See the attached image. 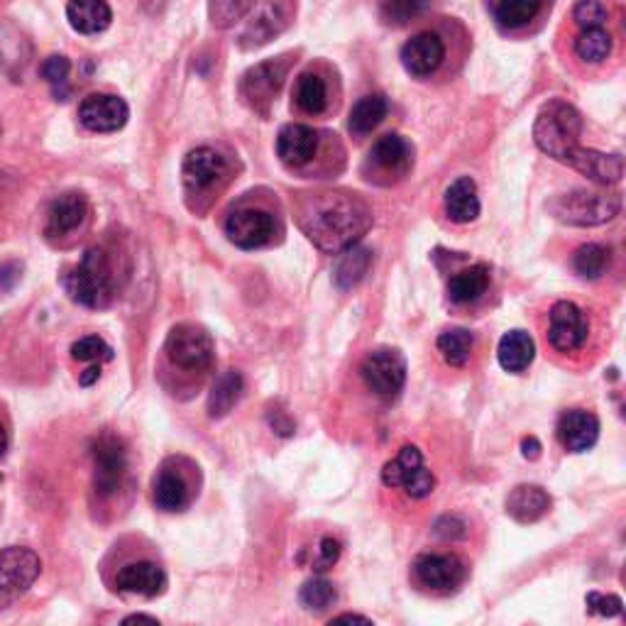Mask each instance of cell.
Returning a JSON list of instances; mask_svg holds the SVG:
<instances>
[{"label":"cell","mask_w":626,"mask_h":626,"mask_svg":"<svg viewBox=\"0 0 626 626\" xmlns=\"http://www.w3.org/2000/svg\"><path fill=\"white\" fill-rule=\"evenodd\" d=\"M299 599L309 612H326L338 602V589L326 577H311L309 583H304Z\"/></svg>","instance_id":"obj_37"},{"label":"cell","mask_w":626,"mask_h":626,"mask_svg":"<svg viewBox=\"0 0 626 626\" xmlns=\"http://www.w3.org/2000/svg\"><path fill=\"white\" fill-rule=\"evenodd\" d=\"M133 622H147V624H157L155 617H147V614H133V617H127L123 624H133Z\"/></svg>","instance_id":"obj_52"},{"label":"cell","mask_w":626,"mask_h":626,"mask_svg":"<svg viewBox=\"0 0 626 626\" xmlns=\"http://www.w3.org/2000/svg\"><path fill=\"white\" fill-rule=\"evenodd\" d=\"M226 235L243 250H257L275 238V218L265 208H235L226 220Z\"/></svg>","instance_id":"obj_12"},{"label":"cell","mask_w":626,"mask_h":626,"mask_svg":"<svg viewBox=\"0 0 626 626\" xmlns=\"http://www.w3.org/2000/svg\"><path fill=\"white\" fill-rule=\"evenodd\" d=\"M543 8V0H488L492 20L504 30H519L528 25Z\"/></svg>","instance_id":"obj_27"},{"label":"cell","mask_w":626,"mask_h":626,"mask_svg":"<svg viewBox=\"0 0 626 626\" xmlns=\"http://www.w3.org/2000/svg\"><path fill=\"white\" fill-rule=\"evenodd\" d=\"M429 0H380V18L384 25L404 28L413 18H419Z\"/></svg>","instance_id":"obj_39"},{"label":"cell","mask_w":626,"mask_h":626,"mask_svg":"<svg viewBox=\"0 0 626 626\" xmlns=\"http://www.w3.org/2000/svg\"><path fill=\"white\" fill-rule=\"evenodd\" d=\"M534 358H536V342L526 330L516 328L502 336L497 346V360L502 365V370L519 374L528 370V365L534 362Z\"/></svg>","instance_id":"obj_25"},{"label":"cell","mask_w":626,"mask_h":626,"mask_svg":"<svg viewBox=\"0 0 626 626\" xmlns=\"http://www.w3.org/2000/svg\"><path fill=\"white\" fill-rule=\"evenodd\" d=\"M583 117L575 105L561 99L548 101L536 115L534 140L541 152H546L555 162L568 164L573 152L581 147Z\"/></svg>","instance_id":"obj_2"},{"label":"cell","mask_w":626,"mask_h":626,"mask_svg":"<svg viewBox=\"0 0 626 626\" xmlns=\"http://www.w3.org/2000/svg\"><path fill=\"white\" fill-rule=\"evenodd\" d=\"M439 352L451 368H463L472 356V346H475V336L468 328H448L435 340Z\"/></svg>","instance_id":"obj_32"},{"label":"cell","mask_w":626,"mask_h":626,"mask_svg":"<svg viewBox=\"0 0 626 626\" xmlns=\"http://www.w3.org/2000/svg\"><path fill=\"white\" fill-rule=\"evenodd\" d=\"M413 167V147L407 137L397 133L384 135L372 145L368 160H365V176L368 182L389 186L411 172Z\"/></svg>","instance_id":"obj_6"},{"label":"cell","mask_w":626,"mask_h":626,"mask_svg":"<svg viewBox=\"0 0 626 626\" xmlns=\"http://www.w3.org/2000/svg\"><path fill=\"white\" fill-rule=\"evenodd\" d=\"M468 526L460 522L458 516H441L439 522H435V526H433V534L435 536H441V538H463L468 531H465Z\"/></svg>","instance_id":"obj_47"},{"label":"cell","mask_w":626,"mask_h":626,"mask_svg":"<svg viewBox=\"0 0 626 626\" xmlns=\"http://www.w3.org/2000/svg\"><path fill=\"white\" fill-rule=\"evenodd\" d=\"M568 164L583 176H587V179H593L595 184H602V186L619 184L624 176L622 155H605V152H597V150L577 147L571 155Z\"/></svg>","instance_id":"obj_20"},{"label":"cell","mask_w":626,"mask_h":626,"mask_svg":"<svg viewBox=\"0 0 626 626\" xmlns=\"http://www.w3.org/2000/svg\"><path fill=\"white\" fill-rule=\"evenodd\" d=\"M152 497H155L157 510L162 512H184L188 504H192V490H188V482L179 470H172L170 465H164L155 482H152Z\"/></svg>","instance_id":"obj_23"},{"label":"cell","mask_w":626,"mask_h":626,"mask_svg":"<svg viewBox=\"0 0 626 626\" xmlns=\"http://www.w3.org/2000/svg\"><path fill=\"white\" fill-rule=\"evenodd\" d=\"M435 490V478H433V472L423 465L419 468L413 475L407 480L404 484V492L409 494V497L413 500H423V497H429V494Z\"/></svg>","instance_id":"obj_45"},{"label":"cell","mask_w":626,"mask_h":626,"mask_svg":"<svg viewBox=\"0 0 626 626\" xmlns=\"http://www.w3.org/2000/svg\"><path fill=\"white\" fill-rule=\"evenodd\" d=\"M289 72L287 59H269V62H259L253 69H247L240 81V99L250 105L253 111L267 115L269 105L275 103L281 84H285Z\"/></svg>","instance_id":"obj_8"},{"label":"cell","mask_w":626,"mask_h":626,"mask_svg":"<svg viewBox=\"0 0 626 626\" xmlns=\"http://www.w3.org/2000/svg\"><path fill=\"white\" fill-rule=\"evenodd\" d=\"M362 380L377 397L394 399L407 384V360L394 348H377L362 360Z\"/></svg>","instance_id":"obj_9"},{"label":"cell","mask_w":626,"mask_h":626,"mask_svg":"<svg viewBox=\"0 0 626 626\" xmlns=\"http://www.w3.org/2000/svg\"><path fill=\"white\" fill-rule=\"evenodd\" d=\"M22 267L18 263H6L0 265V291H10L20 281Z\"/></svg>","instance_id":"obj_48"},{"label":"cell","mask_w":626,"mask_h":626,"mask_svg":"<svg viewBox=\"0 0 626 626\" xmlns=\"http://www.w3.org/2000/svg\"><path fill=\"white\" fill-rule=\"evenodd\" d=\"M389 113V103L382 96V93H370V96L360 99L356 105H352L350 117H348V127L352 135H370L374 127H380V123L384 121Z\"/></svg>","instance_id":"obj_30"},{"label":"cell","mask_w":626,"mask_h":626,"mask_svg":"<svg viewBox=\"0 0 626 626\" xmlns=\"http://www.w3.org/2000/svg\"><path fill=\"white\" fill-rule=\"evenodd\" d=\"M66 18L79 34H99L109 30L113 10L105 0H69Z\"/></svg>","instance_id":"obj_24"},{"label":"cell","mask_w":626,"mask_h":626,"mask_svg":"<svg viewBox=\"0 0 626 626\" xmlns=\"http://www.w3.org/2000/svg\"><path fill=\"white\" fill-rule=\"evenodd\" d=\"M243 389H245V382H243V374L238 370L223 372L216 380V384L211 387L208 417L211 419H223L226 413H230L233 407L240 401Z\"/></svg>","instance_id":"obj_29"},{"label":"cell","mask_w":626,"mask_h":626,"mask_svg":"<svg viewBox=\"0 0 626 626\" xmlns=\"http://www.w3.org/2000/svg\"><path fill=\"white\" fill-rule=\"evenodd\" d=\"M130 117L127 103L113 93H91L79 105V121L91 133H117Z\"/></svg>","instance_id":"obj_15"},{"label":"cell","mask_w":626,"mask_h":626,"mask_svg":"<svg viewBox=\"0 0 626 626\" xmlns=\"http://www.w3.org/2000/svg\"><path fill=\"white\" fill-rule=\"evenodd\" d=\"M115 587L121 589V593H130V595L157 597L164 593V587H167V575H164L157 563L137 561L117 571Z\"/></svg>","instance_id":"obj_19"},{"label":"cell","mask_w":626,"mask_h":626,"mask_svg":"<svg viewBox=\"0 0 626 626\" xmlns=\"http://www.w3.org/2000/svg\"><path fill=\"white\" fill-rule=\"evenodd\" d=\"M551 494L538 484H519L506 497V514L519 524H534L551 510Z\"/></svg>","instance_id":"obj_22"},{"label":"cell","mask_w":626,"mask_h":626,"mask_svg":"<svg viewBox=\"0 0 626 626\" xmlns=\"http://www.w3.org/2000/svg\"><path fill=\"white\" fill-rule=\"evenodd\" d=\"M64 289L76 304L86 309H105L115 297V277L111 257L101 247H91L81 263L66 271Z\"/></svg>","instance_id":"obj_3"},{"label":"cell","mask_w":626,"mask_h":626,"mask_svg":"<svg viewBox=\"0 0 626 626\" xmlns=\"http://www.w3.org/2000/svg\"><path fill=\"white\" fill-rule=\"evenodd\" d=\"M318 133L309 125L289 123L279 130L277 155L287 167H304L316 157Z\"/></svg>","instance_id":"obj_18"},{"label":"cell","mask_w":626,"mask_h":626,"mask_svg":"<svg viewBox=\"0 0 626 626\" xmlns=\"http://www.w3.org/2000/svg\"><path fill=\"white\" fill-rule=\"evenodd\" d=\"M69 72H72V62H69V59L62 54L47 57L40 69L42 79L52 86L57 101H66L69 96Z\"/></svg>","instance_id":"obj_40"},{"label":"cell","mask_w":626,"mask_h":626,"mask_svg":"<svg viewBox=\"0 0 626 626\" xmlns=\"http://www.w3.org/2000/svg\"><path fill=\"white\" fill-rule=\"evenodd\" d=\"M413 575L423 587L451 593V589L463 585L468 568L453 553H423L413 561Z\"/></svg>","instance_id":"obj_13"},{"label":"cell","mask_w":626,"mask_h":626,"mask_svg":"<svg viewBox=\"0 0 626 626\" xmlns=\"http://www.w3.org/2000/svg\"><path fill=\"white\" fill-rule=\"evenodd\" d=\"M573 20L581 30L602 28L607 22V8L602 0H581V3L573 8Z\"/></svg>","instance_id":"obj_43"},{"label":"cell","mask_w":626,"mask_h":626,"mask_svg":"<svg viewBox=\"0 0 626 626\" xmlns=\"http://www.w3.org/2000/svg\"><path fill=\"white\" fill-rule=\"evenodd\" d=\"M72 358L81 362H109L113 360V348L99 336H86L72 346Z\"/></svg>","instance_id":"obj_42"},{"label":"cell","mask_w":626,"mask_h":626,"mask_svg":"<svg viewBox=\"0 0 626 626\" xmlns=\"http://www.w3.org/2000/svg\"><path fill=\"white\" fill-rule=\"evenodd\" d=\"M372 265L370 250H365L360 245H352L348 250H342V257L336 269V285L340 289H352L360 285L362 277L368 275V269Z\"/></svg>","instance_id":"obj_31"},{"label":"cell","mask_w":626,"mask_h":626,"mask_svg":"<svg viewBox=\"0 0 626 626\" xmlns=\"http://www.w3.org/2000/svg\"><path fill=\"white\" fill-rule=\"evenodd\" d=\"M555 435H558L561 445L568 453H585L599 439V419L585 409L563 411L558 427H555Z\"/></svg>","instance_id":"obj_16"},{"label":"cell","mask_w":626,"mask_h":626,"mask_svg":"<svg viewBox=\"0 0 626 626\" xmlns=\"http://www.w3.org/2000/svg\"><path fill=\"white\" fill-rule=\"evenodd\" d=\"M490 287V267L472 265L448 281V297L453 304H470L478 301Z\"/></svg>","instance_id":"obj_28"},{"label":"cell","mask_w":626,"mask_h":626,"mask_svg":"<svg viewBox=\"0 0 626 626\" xmlns=\"http://www.w3.org/2000/svg\"><path fill=\"white\" fill-rule=\"evenodd\" d=\"M445 214L453 223H472L480 216L478 186L470 176H460L445 188Z\"/></svg>","instance_id":"obj_26"},{"label":"cell","mask_w":626,"mask_h":626,"mask_svg":"<svg viewBox=\"0 0 626 626\" xmlns=\"http://www.w3.org/2000/svg\"><path fill=\"white\" fill-rule=\"evenodd\" d=\"M330 622H362V624H372V619L368 617H362V614H338V617H333Z\"/></svg>","instance_id":"obj_51"},{"label":"cell","mask_w":626,"mask_h":626,"mask_svg":"<svg viewBox=\"0 0 626 626\" xmlns=\"http://www.w3.org/2000/svg\"><path fill=\"white\" fill-rule=\"evenodd\" d=\"M522 453H524V458H528V460H536V458L541 455V443L534 439V435H531V439H524V441H522Z\"/></svg>","instance_id":"obj_50"},{"label":"cell","mask_w":626,"mask_h":626,"mask_svg":"<svg viewBox=\"0 0 626 626\" xmlns=\"http://www.w3.org/2000/svg\"><path fill=\"white\" fill-rule=\"evenodd\" d=\"M6 451H8V433L3 429V423H0V458L6 455Z\"/></svg>","instance_id":"obj_53"},{"label":"cell","mask_w":626,"mask_h":626,"mask_svg":"<svg viewBox=\"0 0 626 626\" xmlns=\"http://www.w3.org/2000/svg\"><path fill=\"white\" fill-rule=\"evenodd\" d=\"M93 455V488L101 494V497H111L117 490H121L125 470H127V451L123 441L113 433H101L96 441L91 445Z\"/></svg>","instance_id":"obj_10"},{"label":"cell","mask_w":626,"mask_h":626,"mask_svg":"<svg viewBox=\"0 0 626 626\" xmlns=\"http://www.w3.org/2000/svg\"><path fill=\"white\" fill-rule=\"evenodd\" d=\"M338 558H340V541L326 536V538H321V543H318V551H316V558H314V571L326 573V571L333 568Z\"/></svg>","instance_id":"obj_46"},{"label":"cell","mask_w":626,"mask_h":626,"mask_svg":"<svg viewBox=\"0 0 626 626\" xmlns=\"http://www.w3.org/2000/svg\"><path fill=\"white\" fill-rule=\"evenodd\" d=\"M86 216H89V201L84 194L76 192L62 194L59 198H54L50 214H47V235H50V238H64V235L84 226Z\"/></svg>","instance_id":"obj_21"},{"label":"cell","mask_w":626,"mask_h":626,"mask_svg":"<svg viewBox=\"0 0 626 626\" xmlns=\"http://www.w3.org/2000/svg\"><path fill=\"white\" fill-rule=\"evenodd\" d=\"M612 52V34L605 28H587L575 40V54L589 64L605 62Z\"/></svg>","instance_id":"obj_35"},{"label":"cell","mask_w":626,"mask_h":626,"mask_svg":"<svg viewBox=\"0 0 626 626\" xmlns=\"http://www.w3.org/2000/svg\"><path fill=\"white\" fill-rule=\"evenodd\" d=\"M299 223L321 250L342 253L370 230L372 214L358 196L318 194L301 211Z\"/></svg>","instance_id":"obj_1"},{"label":"cell","mask_w":626,"mask_h":626,"mask_svg":"<svg viewBox=\"0 0 626 626\" xmlns=\"http://www.w3.org/2000/svg\"><path fill=\"white\" fill-rule=\"evenodd\" d=\"M0 130H3V125H0Z\"/></svg>","instance_id":"obj_54"},{"label":"cell","mask_w":626,"mask_h":626,"mask_svg":"<svg viewBox=\"0 0 626 626\" xmlns=\"http://www.w3.org/2000/svg\"><path fill=\"white\" fill-rule=\"evenodd\" d=\"M167 358L172 365L186 372H204L214 365L216 346L204 328L194 324H179L170 330L167 342H164Z\"/></svg>","instance_id":"obj_5"},{"label":"cell","mask_w":626,"mask_h":626,"mask_svg":"<svg viewBox=\"0 0 626 626\" xmlns=\"http://www.w3.org/2000/svg\"><path fill=\"white\" fill-rule=\"evenodd\" d=\"M585 605L589 614H597V617H619L624 612V602L617 595H602V593H589L585 597Z\"/></svg>","instance_id":"obj_44"},{"label":"cell","mask_w":626,"mask_h":626,"mask_svg":"<svg viewBox=\"0 0 626 626\" xmlns=\"http://www.w3.org/2000/svg\"><path fill=\"white\" fill-rule=\"evenodd\" d=\"M445 44L435 32H419L401 47V64L411 76H431L443 64Z\"/></svg>","instance_id":"obj_17"},{"label":"cell","mask_w":626,"mask_h":626,"mask_svg":"<svg viewBox=\"0 0 626 626\" xmlns=\"http://www.w3.org/2000/svg\"><path fill=\"white\" fill-rule=\"evenodd\" d=\"M423 468V455L417 445H404L394 460L382 468V482L387 488H404L407 480Z\"/></svg>","instance_id":"obj_33"},{"label":"cell","mask_w":626,"mask_h":626,"mask_svg":"<svg viewBox=\"0 0 626 626\" xmlns=\"http://www.w3.org/2000/svg\"><path fill=\"white\" fill-rule=\"evenodd\" d=\"M255 0H208V18L214 28L228 30L250 13Z\"/></svg>","instance_id":"obj_38"},{"label":"cell","mask_w":626,"mask_h":626,"mask_svg":"<svg viewBox=\"0 0 626 626\" xmlns=\"http://www.w3.org/2000/svg\"><path fill=\"white\" fill-rule=\"evenodd\" d=\"M182 176H184V186L188 194L198 196V194L214 192L216 186L226 182L228 160L214 147H196L186 155Z\"/></svg>","instance_id":"obj_11"},{"label":"cell","mask_w":626,"mask_h":626,"mask_svg":"<svg viewBox=\"0 0 626 626\" xmlns=\"http://www.w3.org/2000/svg\"><path fill=\"white\" fill-rule=\"evenodd\" d=\"M40 571L42 563L34 551L18 546L0 551V609L16 605L38 581Z\"/></svg>","instance_id":"obj_7"},{"label":"cell","mask_w":626,"mask_h":626,"mask_svg":"<svg viewBox=\"0 0 626 626\" xmlns=\"http://www.w3.org/2000/svg\"><path fill=\"white\" fill-rule=\"evenodd\" d=\"M609 267V250L605 245L587 243L583 247H577L573 255V269L583 279H599L605 275Z\"/></svg>","instance_id":"obj_36"},{"label":"cell","mask_w":626,"mask_h":626,"mask_svg":"<svg viewBox=\"0 0 626 626\" xmlns=\"http://www.w3.org/2000/svg\"><path fill=\"white\" fill-rule=\"evenodd\" d=\"M587 318L583 309L573 301H558L548 314V342L558 352H573L585 346Z\"/></svg>","instance_id":"obj_14"},{"label":"cell","mask_w":626,"mask_h":626,"mask_svg":"<svg viewBox=\"0 0 626 626\" xmlns=\"http://www.w3.org/2000/svg\"><path fill=\"white\" fill-rule=\"evenodd\" d=\"M99 377H101V365H91L89 370L81 372L79 384H81V387H91L93 382H99Z\"/></svg>","instance_id":"obj_49"},{"label":"cell","mask_w":626,"mask_h":626,"mask_svg":"<svg viewBox=\"0 0 626 626\" xmlns=\"http://www.w3.org/2000/svg\"><path fill=\"white\" fill-rule=\"evenodd\" d=\"M619 208H622L619 194L587 192V188H575L571 194H561L548 204V211L561 223L581 228L602 226V223H607L617 216Z\"/></svg>","instance_id":"obj_4"},{"label":"cell","mask_w":626,"mask_h":626,"mask_svg":"<svg viewBox=\"0 0 626 626\" xmlns=\"http://www.w3.org/2000/svg\"><path fill=\"white\" fill-rule=\"evenodd\" d=\"M297 105L309 115H321L328 105V89L326 81L318 74H301L297 81Z\"/></svg>","instance_id":"obj_34"},{"label":"cell","mask_w":626,"mask_h":626,"mask_svg":"<svg viewBox=\"0 0 626 626\" xmlns=\"http://www.w3.org/2000/svg\"><path fill=\"white\" fill-rule=\"evenodd\" d=\"M281 28H285V20L279 18V13L275 8H267L263 16H259L247 32L243 34V47H259L271 40V34H277Z\"/></svg>","instance_id":"obj_41"}]
</instances>
